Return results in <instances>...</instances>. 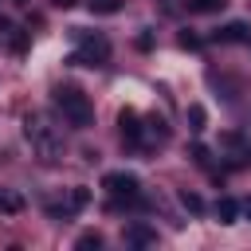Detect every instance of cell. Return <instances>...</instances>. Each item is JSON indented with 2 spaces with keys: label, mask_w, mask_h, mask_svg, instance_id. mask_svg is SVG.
I'll return each instance as SVG.
<instances>
[{
  "label": "cell",
  "mask_w": 251,
  "mask_h": 251,
  "mask_svg": "<svg viewBox=\"0 0 251 251\" xmlns=\"http://www.w3.org/2000/svg\"><path fill=\"white\" fill-rule=\"evenodd\" d=\"M55 110H59L63 122L75 126V129H86V126L94 122V106H90V98H86L78 86H59V90H55Z\"/></svg>",
  "instance_id": "obj_1"
},
{
  "label": "cell",
  "mask_w": 251,
  "mask_h": 251,
  "mask_svg": "<svg viewBox=\"0 0 251 251\" xmlns=\"http://www.w3.org/2000/svg\"><path fill=\"white\" fill-rule=\"evenodd\" d=\"M24 137H27V145H31L43 161H55V157H59V149H63V141H59V137H55V129L47 126V118H39V114L24 122Z\"/></svg>",
  "instance_id": "obj_2"
},
{
  "label": "cell",
  "mask_w": 251,
  "mask_h": 251,
  "mask_svg": "<svg viewBox=\"0 0 251 251\" xmlns=\"http://www.w3.org/2000/svg\"><path fill=\"white\" fill-rule=\"evenodd\" d=\"M110 59V43L102 39V35H78V51H75V63H82V67H98V63H106Z\"/></svg>",
  "instance_id": "obj_3"
},
{
  "label": "cell",
  "mask_w": 251,
  "mask_h": 251,
  "mask_svg": "<svg viewBox=\"0 0 251 251\" xmlns=\"http://www.w3.org/2000/svg\"><path fill=\"white\" fill-rule=\"evenodd\" d=\"M102 188L114 196V200H137V192H141V184H137V176L133 173H106L102 176Z\"/></svg>",
  "instance_id": "obj_4"
},
{
  "label": "cell",
  "mask_w": 251,
  "mask_h": 251,
  "mask_svg": "<svg viewBox=\"0 0 251 251\" xmlns=\"http://www.w3.org/2000/svg\"><path fill=\"white\" fill-rule=\"evenodd\" d=\"M220 145H224V149H231L239 161H251V141H247V137H239V133H224V137H220Z\"/></svg>",
  "instance_id": "obj_5"
},
{
  "label": "cell",
  "mask_w": 251,
  "mask_h": 251,
  "mask_svg": "<svg viewBox=\"0 0 251 251\" xmlns=\"http://www.w3.org/2000/svg\"><path fill=\"white\" fill-rule=\"evenodd\" d=\"M216 39H220V43H243V39H247V27H243V24H227V27L216 31Z\"/></svg>",
  "instance_id": "obj_6"
},
{
  "label": "cell",
  "mask_w": 251,
  "mask_h": 251,
  "mask_svg": "<svg viewBox=\"0 0 251 251\" xmlns=\"http://www.w3.org/2000/svg\"><path fill=\"white\" fill-rule=\"evenodd\" d=\"M216 216H220V224H235V216H239V200L224 196V200L216 204Z\"/></svg>",
  "instance_id": "obj_7"
},
{
  "label": "cell",
  "mask_w": 251,
  "mask_h": 251,
  "mask_svg": "<svg viewBox=\"0 0 251 251\" xmlns=\"http://www.w3.org/2000/svg\"><path fill=\"white\" fill-rule=\"evenodd\" d=\"M20 208H24V196H20V192H12V188H0V212L16 216Z\"/></svg>",
  "instance_id": "obj_8"
},
{
  "label": "cell",
  "mask_w": 251,
  "mask_h": 251,
  "mask_svg": "<svg viewBox=\"0 0 251 251\" xmlns=\"http://www.w3.org/2000/svg\"><path fill=\"white\" fill-rule=\"evenodd\" d=\"M126 239H129V243H153L157 235H153V231H145V227H129V231H126Z\"/></svg>",
  "instance_id": "obj_9"
},
{
  "label": "cell",
  "mask_w": 251,
  "mask_h": 251,
  "mask_svg": "<svg viewBox=\"0 0 251 251\" xmlns=\"http://www.w3.org/2000/svg\"><path fill=\"white\" fill-rule=\"evenodd\" d=\"M227 0H192V12H216V8H224Z\"/></svg>",
  "instance_id": "obj_10"
},
{
  "label": "cell",
  "mask_w": 251,
  "mask_h": 251,
  "mask_svg": "<svg viewBox=\"0 0 251 251\" xmlns=\"http://www.w3.org/2000/svg\"><path fill=\"white\" fill-rule=\"evenodd\" d=\"M98 243H102L98 235H82V239H78V247H98Z\"/></svg>",
  "instance_id": "obj_11"
},
{
  "label": "cell",
  "mask_w": 251,
  "mask_h": 251,
  "mask_svg": "<svg viewBox=\"0 0 251 251\" xmlns=\"http://www.w3.org/2000/svg\"><path fill=\"white\" fill-rule=\"evenodd\" d=\"M239 212H243V216L251 220V200H239Z\"/></svg>",
  "instance_id": "obj_12"
}]
</instances>
